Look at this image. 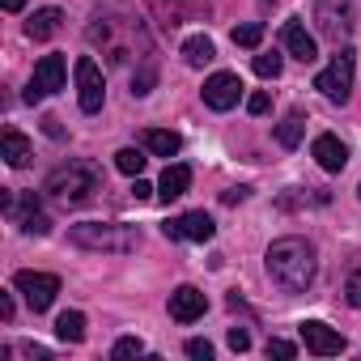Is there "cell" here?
I'll list each match as a JSON object with an SVG mask.
<instances>
[{
	"instance_id": "1",
	"label": "cell",
	"mask_w": 361,
	"mask_h": 361,
	"mask_svg": "<svg viewBox=\"0 0 361 361\" xmlns=\"http://www.w3.org/2000/svg\"><path fill=\"white\" fill-rule=\"evenodd\" d=\"M85 43L94 47V51H102V60L106 64H115V68H145V64H153V35H149V26L132 13V9H123V5H106V9H98L94 18H90V26H85Z\"/></svg>"
},
{
	"instance_id": "2",
	"label": "cell",
	"mask_w": 361,
	"mask_h": 361,
	"mask_svg": "<svg viewBox=\"0 0 361 361\" xmlns=\"http://www.w3.org/2000/svg\"><path fill=\"white\" fill-rule=\"evenodd\" d=\"M314 268H319V255L306 238L289 234V238H276L268 247V276L285 289V293H306L310 281H314Z\"/></svg>"
},
{
	"instance_id": "3",
	"label": "cell",
	"mask_w": 361,
	"mask_h": 361,
	"mask_svg": "<svg viewBox=\"0 0 361 361\" xmlns=\"http://www.w3.org/2000/svg\"><path fill=\"white\" fill-rule=\"evenodd\" d=\"M102 188H106V183H102V170H98L94 161H85V157H68L64 166H56V170L43 178V196H51V200L64 204V209L90 204Z\"/></svg>"
},
{
	"instance_id": "4",
	"label": "cell",
	"mask_w": 361,
	"mask_h": 361,
	"mask_svg": "<svg viewBox=\"0 0 361 361\" xmlns=\"http://www.w3.org/2000/svg\"><path fill=\"white\" fill-rule=\"evenodd\" d=\"M68 243L81 251L128 255L140 247V234H136V226H123V221H81V226H68Z\"/></svg>"
},
{
	"instance_id": "5",
	"label": "cell",
	"mask_w": 361,
	"mask_h": 361,
	"mask_svg": "<svg viewBox=\"0 0 361 361\" xmlns=\"http://www.w3.org/2000/svg\"><path fill=\"white\" fill-rule=\"evenodd\" d=\"M0 209H5V217L22 230V234H51V217L43 213V204H39V196L35 192H22V196H13V192H5L0 196Z\"/></svg>"
},
{
	"instance_id": "6",
	"label": "cell",
	"mask_w": 361,
	"mask_h": 361,
	"mask_svg": "<svg viewBox=\"0 0 361 361\" xmlns=\"http://www.w3.org/2000/svg\"><path fill=\"white\" fill-rule=\"evenodd\" d=\"M353 68H357L353 51L340 47V51L331 56V64L314 77V90H319L327 102H348V94H353Z\"/></svg>"
},
{
	"instance_id": "7",
	"label": "cell",
	"mask_w": 361,
	"mask_h": 361,
	"mask_svg": "<svg viewBox=\"0 0 361 361\" xmlns=\"http://www.w3.org/2000/svg\"><path fill=\"white\" fill-rule=\"evenodd\" d=\"M314 22H319V35L340 43L353 35L357 26V13H353V0H314Z\"/></svg>"
},
{
	"instance_id": "8",
	"label": "cell",
	"mask_w": 361,
	"mask_h": 361,
	"mask_svg": "<svg viewBox=\"0 0 361 361\" xmlns=\"http://www.w3.org/2000/svg\"><path fill=\"white\" fill-rule=\"evenodd\" d=\"M73 77H77V102H81V111L85 115H98L102 102H106V81H102L98 60L94 56H81L77 68H73Z\"/></svg>"
},
{
	"instance_id": "9",
	"label": "cell",
	"mask_w": 361,
	"mask_h": 361,
	"mask_svg": "<svg viewBox=\"0 0 361 361\" xmlns=\"http://www.w3.org/2000/svg\"><path fill=\"white\" fill-rule=\"evenodd\" d=\"M13 289L26 298V306L35 310V314H43L51 302H56V293H60V276H51V272H30V268H22L18 276H13Z\"/></svg>"
},
{
	"instance_id": "10",
	"label": "cell",
	"mask_w": 361,
	"mask_h": 361,
	"mask_svg": "<svg viewBox=\"0 0 361 361\" xmlns=\"http://www.w3.org/2000/svg\"><path fill=\"white\" fill-rule=\"evenodd\" d=\"M64 56H43L39 64H35V73H30V85H26V102L35 106V102H43L47 94H56V90H64Z\"/></svg>"
},
{
	"instance_id": "11",
	"label": "cell",
	"mask_w": 361,
	"mask_h": 361,
	"mask_svg": "<svg viewBox=\"0 0 361 361\" xmlns=\"http://www.w3.org/2000/svg\"><path fill=\"white\" fill-rule=\"evenodd\" d=\"M161 234L170 238V243H209L213 234H217V226H213V217L209 213H183V217H170L166 226H161Z\"/></svg>"
},
{
	"instance_id": "12",
	"label": "cell",
	"mask_w": 361,
	"mask_h": 361,
	"mask_svg": "<svg viewBox=\"0 0 361 361\" xmlns=\"http://www.w3.org/2000/svg\"><path fill=\"white\" fill-rule=\"evenodd\" d=\"M200 94H204V106L209 111H230L243 98V81H238V73H213Z\"/></svg>"
},
{
	"instance_id": "13",
	"label": "cell",
	"mask_w": 361,
	"mask_h": 361,
	"mask_svg": "<svg viewBox=\"0 0 361 361\" xmlns=\"http://www.w3.org/2000/svg\"><path fill=\"white\" fill-rule=\"evenodd\" d=\"M298 331H302L306 353H314V357H336V353H344V336H340V331H331V327H327V323H319V319H306Z\"/></svg>"
},
{
	"instance_id": "14",
	"label": "cell",
	"mask_w": 361,
	"mask_h": 361,
	"mask_svg": "<svg viewBox=\"0 0 361 361\" xmlns=\"http://www.w3.org/2000/svg\"><path fill=\"white\" fill-rule=\"evenodd\" d=\"M204 310H209V298L196 285H178L170 293V319L174 323H196V319H204Z\"/></svg>"
},
{
	"instance_id": "15",
	"label": "cell",
	"mask_w": 361,
	"mask_h": 361,
	"mask_svg": "<svg viewBox=\"0 0 361 361\" xmlns=\"http://www.w3.org/2000/svg\"><path fill=\"white\" fill-rule=\"evenodd\" d=\"M310 153H314V161L327 170V174H340L344 166H348V145L340 140V136H331V132H323V136H314V145H310Z\"/></svg>"
},
{
	"instance_id": "16",
	"label": "cell",
	"mask_w": 361,
	"mask_h": 361,
	"mask_svg": "<svg viewBox=\"0 0 361 361\" xmlns=\"http://www.w3.org/2000/svg\"><path fill=\"white\" fill-rule=\"evenodd\" d=\"M149 9H157V18H161V26L166 30H174V26H183V22H192V18H209V5H192V0H149Z\"/></svg>"
},
{
	"instance_id": "17",
	"label": "cell",
	"mask_w": 361,
	"mask_h": 361,
	"mask_svg": "<svg viewBox=\"0 0 361 361\" xmlns=\"http://www.w3.org/2000/svg\"><path fill=\"white\" fill-rule=\"evenodd\" d=\"M281 43H285V51H289L293 60H302V64H310V60L319 56V51H314V39H310L306 26H302V18H289V22H285Z\"/></svg>"
},
{
	"instance_id": "18",
	"label": "cell",
	"mask_w": 361,
	"mask_h": 361,
	"mask_svg": "<svg viewBox=\"0 0 361 361\" xmlns=\"http://www.w3.org/2000/svg\"><path fill=\"white\" fill-rule=\"evenodd\" d=\"M0 157H5L13 170L30 166V157H35V145H30V136H22L18 128H5V136H0Z\"/></svg>"
},
{
	"instance_id": "19",
	"label": "cell",
	"mask_w": 361,
	"mask_h": 361,
	"mask_svg": "<svg viewBox=\"0 0 361 361\" xmlns=\"http://www.w3.org/2000/svg\"><path fill=\"white\" fill-rule=\"evenodd\" d=\"M192 188V166H183V161H174V166H166V174H161V183H157V200L161 204H170V200H178Z\"/></svg>"
},
{
	"instance_id": "20",
	"label": "cell",
	"mask_w": 361,
	"mask_h": 361,
	"mask_svg": "<svg viewBox=\"0 0 361 361\" xmlns=\"http://www.w3.org/2000/svg\"><path fill=\"white\" fill-rule=\"evenodd\" d=\"M140 145H145L149 153H157V157H174L178 149H183L178 132H166V128H149V132L140 136Z\"/></svg>"
},
{
	"instance_id": "21",
	"label": "cell",
	"mask_w": 361,
	"mask_h": 361,
	"mask_svg": "<svg viewBox=\"0 0 361 361\" xmlns=\"http://www.w3.org/2000/svg\"><path fill=\"white\" fill-rule=\"evenodd\" d=\"M60 22H64V13H60V9H39V13L26 22V39L43 43V39H51V35L60 30Z\"/></svg>"
},
{
	"instance_id": "22",
	"label": "cell",
	"mask_w": 361,
	"mask_h": 361,
	"mask_svg": "<svg viewBox=\"0 0 361 361\" xmlns=\"http://www.w3.org/2000/svg\"><path fill=\"white\" fill-rule=\"evenodd\" d=\"M183 60H188L192 68H204V64H213V60H217V47H213V39H209V35H192V39L183 43Z\"/></svg>"
},
{
	"instance_id": "23",
	"label": "cell",
	"mask_w": 361,
	"mask_h": 361,
	"mask_svg": "<svg viewBox=\"0 0 361 361\" xmlns=\"http://www.w3.org/2000/svg\"><path fill=\"white\" fill-rule=\"evenodd\" d=\"M302 132H306V115H302V111H289V115L276 123V145H281V149H298V145H302Z\"/></svg>"
},
{
	"instance_id": "24",
	"label": "cell",
	"mask_w": 361,
	"mask_h": 361,
	"mask_svg": "<svg viewBox=\"0 0 361 361\" xmlns=\"http://www.w3.org/2000/svg\"><path fill=\"white\" fill-rule=\"evenodd\" d=\"M302 204H327V192H319V188H289L285 196H276V209H302Z\"/></svg>"
},
{
	"instance_id": "25",
	"label": "cell",
	"mask_w": 361,
	"mask_h": 361,
	"mask_svg": "<svg viewBox=\"0 0 361 361\" xmlns=\"http://www.w3.org/2000/svg\"><path fill=\"white\" fill-rule=\"evenodd\" d=\"M56 336L68 340V344H81V340H85V314H81V310H64V314L56 319Z\"/></svg>"
},
{
	"instance_id": "26",
	"label": "cell",
	"mask_w": 361,
	"mask_h": 361,
	"mask_svg": "<svg viewBox=\"0 0 361 361\" xmlns=\"http://www.w3.org/2000/svg\"><path fill=\"white\" fill-rule=\"evenodd\" d=\"M145 161H149V157H145L140 149H119V153H115V166H119L123 174H132V178H140Z\"/></svg>"
},
{
	"instance_id": "27",
	"label": "cell",
	"mask_w": 361,
	"mask_h": 361,
	"mask_svg": "<svg viewBox=\"0 0 361 361\" xmlns=\"http://www.w3.org/2000/svg\"><path fill=\"white\" fill-rule=\"evenodd\" d=\"M259 43H264V26H259V22L234 26V47H259Z\"/></svg>"
},
{
	"instance_id": "28",
	"label": "cell",
	"mask_w": 361,
	"mask_h": 361,
	"mask_svg": "<svg viewBox=\"0 0 361 361\" xmlns=\"http://www.w3.org/2000/svg\"><path fill=\"white\" fill-rule=\"evenodd\" d=\"M281 68H285V60H281L276 51H264V56H255V73H259L264 81H276V77H281Z\"/></svg>"
},
{
	"instance_id": "29",
	"label": "cell",
	"mask_w": 361,
	"mask_h": 361,
	"mask_svg": "<svg viewBox=\"0 0 361 361\" xmlns=\"http://www.w3.org/2000/svg\"><path fill=\"white\" fill-rule=\"evenodd\" d=\"M153 81H157V64L136 68V73H132V98H145V94L153 90Z\"/></svg>"
},
{
	"instance_id": "30",
	"label": "cell",
	"mask_w": 361,
	"mask_h": 361,
	"mask_svg": "<svg viewBox=\"0 0 361 361\" xmlns=\"http://www.w3.org/2000/svg\"><path fill=\"white\" fill-rule=\"evenodd\" d=\"M140 353H145V340H140V336H123V340H115V348H111V357H119V361H123V357H140Z\"/></svg>"
},
{
	"instance_id": "31",
	"label": "cell",
	"mask_w": 361,
	"mask_h": 361,
	"mask_svg": "<svg viewBox=\"0 0 361 361\" xmlns=\"http://www.w3.org/2000/svg\"><path fill=\"white\" fill-rule=\"evenodd\" d=\"M344 302L361 310V272H348L344 276Z\"/></svg>"
},
{
	"instance_id": "32",
	"label": "cell",
	"mask_w": 361,
	"mask_h": 361,
	"mask_svg": "<svg viewBox=\"0 0 361 361\" xmlns=\"http://www.w3.org/2000/svg\"><path fill=\"white\" fill-rule=\"evenodd\" d=\"M268 357H285V361H289V357H298V344H289V340L272 336V340H268Z\"/></svg>"
},
{
	"instance_id": "33",
	"label": "cell",
	"mask_w": 361,
	"mask_h": 361,
	"mask_svg": "<svg viewBox=\"0 0 361 361\" xmlns=\"http://www.w3.org/2000/svg\"><path fill=\"white\" fill-rule=\"evenodd\" d=\"M230 348L234 353H247L251 348V331L247 327H230Z\"/></svg>"
},
{
	"instance_id": "34",
	"label": "cell",
	"mask_w": 361,
	"mask_h": 361,
	"mask_svg": "<svg viewBox=\"0 0 361 361\" xmlns=\"http://www.w3.org/2000/svg\"><path fill=\"white\" fill-rule=\"evenodd\" d=\"M188 357H196V361H209V357H213V344L196 336V340H188Z\"/></svg>"
},
{
	"instance_id": "35",
	"label": "cell",
	"mask_w": 361,
	"mask_h": 361,
	"mask_svg": "<svg viewBox=\"0 0 361 361\" xmlns=\"http://www.w3.org/2000/svg\"><path fill=\"white\" fill-rule=\"evenodd\" d=\"M268 102H272V98H268V90H259V94H251V98H247V111H251V115H264V111H268Z\"/></svg>"
},
{
	"instance_id": "36",
	"label": "cell",
	"mask_w": 361,
	"mask_h": 361,
	"mask_svg": "<svg viewBox=\"0 0 361 361\" xmlns=\"http://www.w3.org/2000/svg\"><path fill=\"white\" fill-rule=\"evenodd\" d=\"M247 196H251V188H230V192H221V200H226V204H243Z\"/></svg>"
},
{
	"instance_id": "37",
	"label": "cell",
	"mask_w": 361,
	"mask_h": 361,
	"mask_svg": "<svg viewBox=\"0 0 361 361\" xmlns=\"http://www.w3.org/2000/svg\"><path fill=\"white\" fill-rule=\"evenodd\" d=\"M0 319L13 323V293H0Z\"/></svg>"
},
{
	"instance_id": "38",
	"label": "cell",
	"mask_w": 361,
	"mask_h": 361,
	"mask_svg": "<svg viewBox=\"0 0 361 361\" xmlns=\"http://www.w3.org/2000/svg\"><path fill=\"white\" fill-rule=\"evenodd\" d=\"M153 196V188L145 183V178H136V183H132V200H149Z\"/></svg>"
},
{
	"instance_id": "39",
	"label": "cell",
	"mask_w": 361,
	"mask_h": 361,
	"mask_svg": "<svg viewBox=\"0 0 361 361\" xmlns=\"http://www.w3.org/2000/svg\"><path fill=\"white\" fill-rule=\"evenodd\" d=\"M0 5H5V13H22V9H26V0H0Z\"/></svg>"
},
{
	"instance_id": "40",
	"label": "cell",
	"mask_w": 361,
	"mask_h": 361,
	"mask_svg": "<svg viewBox=\"0 0 361 361\" xmlns=\"http://www.w3.org/2000/svg\"><path fill=\"white\" fill-rule=\"evenodd\" d=\"M357 196H361V188H357Z\"/></svg>"
}]
</instances>
